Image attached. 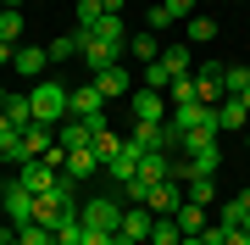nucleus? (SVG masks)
Here are the masks:
<instances>
[{
	"instance_id": "obj_40",
	"label": "nucleus",
	"mask_w": 250,
	"mask_h": 245,
	"mask_svg": "<svg viewBox=\"0 0 250 245\" xmlns=\"http://www.w3.org/2000/svg\"><path fill=\"white\" fill-rule=\"evenodd\" d=\"M111 245H139V240H128V234H111Z\"/></svg>"
},
{
	"instance_id": "obj_6",
	"label": "nucleus",
	"mask_w": 250,
	"mask_h": 245,
	"mask_svg": "<svg viewBox=\"0 0 250 245\" xmlns=\"http://www.w3.org/2000/svg\"><path fill=\"white\" fill-rule=\"evenodd\" d=\"M17 184H22V190H34V195H50V190H56V167L45 162V156H34V162H22Z\"/></svg>"
},
{
	"instance_id": "obj_35",
	"label": "nucleus",
	"mask_w": 250,
	"mask_h": 245,
	"mask_svg": "<svg viewBox=\"0 0 250 245\" xmlns=\"http://www.w3.org/2000/svg\"><path fill=\"white\" fill-rule=\"evenodd\" d=\"M200 240H206V245H228V228H223V223H206Z\"/></svg>"
},
{
	"instance_id": "obj_8",
	"label": "nucleus",
	"mask_w": 250,
	"mask_h": 245,
	"mask_svg": "<svg viewBox=\"0 0 250 245\" xmlns=\"http://www.w3.org/2000/svg\"><path fill=\"white\" fill-rule=\"evenodd\" d=\"M50 67V50L45 45H17V56H11V73L17 78H39Z\"/></svg>"
},
{
	"instance_id": "obj_15",
	"label": "nucleus",
	"mask_w": 250,
	"mask_h": 245,
	"mask_svg": "<svg viewBox=\"0 0 250 245\" xmlns=\"http://www.w3.org/2000/svg\"><path fill=\"white\" fill-rule=\"evenodd\" d=\"M56 245H83V212L72 206V212H62V218H56Z\"/></svg>"
},
{
	"instance_id": "obj_46",
	"label": "nucleus",
	"mask_w": 250,
	"mask_h": 245,
	"mask_svg": "<svg viewBox=\"0 0 250 245\" xmlns=\"http://www.w3.org/2000/svg\"><path fill=\"white\" fill-rule=\"evenodd\" d=\"M0 223H6V206H0Z\"/></svg>"
},
{
	"instance_id": "obj_44",
	"label": "nucleus",
	"mask_w": 250,
	"mask_h": 245,
	"mask_svg": "<svg viewBox=\"0 0 250 245\" xmlns=\"http://www.w3.org/2000/svg\"><path fill=\"white\" fill-rule=\"evenodd\" d=\"M245 151H250V128H245Z\"/></svg>"
},
{
	"instance_id": "obj_3",
	"label": "nucleus",
	"mask_w": 250,
	"mask_h": 245,
	"mask_svg": "<svg viewBox=\"0 0 250 245\" xmlns=\"http://www.w3.org/2000/svg\"><path fill=\"white\" fill-rule=\"evenodd\" d=\"M67 117H106V95L95 89V84H72V100H67Z\"/></svg>"
},
{
	"instance_id": "obj_12",
	"label": "nucleus",
	"mask_w": 250,
	"mask_h": 245,
	"mask_svg": "<svg viewBox=\"0 0 250 245\" xmlns=\"http://www.w3.org/2000/svg\"><path fill=\"white\" fill-rule=\"evenodd\" d=\"M50 145H56L50 123H28V128H22V162H34V156H45Z\"/></svg>"
},
{
	"instance_id": "obj_49",
	"label": "nucleus",
	"mask_w": 250,
	"mask_h": 245,
	"mask_svg": "<svg viewBox=\"0 0 250 245\" xmlns=\"http://www.w3.org/2000/svg\"><path fill=\"white\" fill-rule=\"evenodd\" d=\"M245 228H250V218H245Z\"/></svg>"
},
{
	"instance_id": "obj_24",
	"label": "nucleus",
	"mask_w": 250,
	"mask_h": 245,
	"mask_svg": "<svg viewBox=\"0 0 250 245\" xmlns=\"http://www.w3.org/2000/svg\"><path fill=\"white\" fill-rule=\"evenodd\" d=\"M62 200H56V195H34V223H45V228H56V218H62Z\"/></svg>"
},
{
	"instance_id": "obj_41",
	"label": "nucleus",
	"mask_w": 250,
	"mask_h": 245,
	"mask_svg": "<svg viewBox=\"0 0 250 245\" xmlns=\"http://www.w3.org/2000/svg\"><path fill=\"white\" fill-rule=\"evenodd\" d=\"M178 245H206V240H200V234H184V240H178Z\"/></svg>"
},
{
	"instance_id": "obj_36",
	"label": "nucleus",
	"mask_w": 250,
	"mask_h": 245,
	"mask_svg": "<svg viewBox=\"0 0 250 245\" xmlns=\"http://www.w3.org/2000/svg\"><path fill=\"white\" fill-rule=\"evenodd\" d=\"M45 162H50V167H56V173H62V167H67V151H62V139H56V145H50V151H45Z\"/></svg>"
},
{
	"instance_id": "obj_47",
	"label": "nucleus",
	"mask_w": 250,
	"mask_h": 245,
	"mask_svg": "<svg viewBox=\"0 0 250 245\" xmlns=\"http://www.w3.org/2000/svg\"><path fill=\"white\" fill-rule=\"evenodd\" d=\"M0 106H6V89H0Z\"/></svg>"
},
{
	"instance_id": "obj_7",
	"label": "nucleus",
	"mask_w": 250,
	"mask_h": 245,
	"mask_svg": "<svg viewBox=\"0 0 250 245\" xmlns=\"http://www.w3.org/2000/svg\"><path fill=\"white\" fill-rule=\"evenodd\" d=\"M184 200H189V195H184V184H178V178H167V184H156V190H150V200H145V206H150L156 218H172Z\"/></svg>"
},
{
	"instance_id": "obj_26",
	"label": "nucleus",
	"mask_w": 250,
	"mask_h": 245,
	"mask_svg": "<svg viewBox=\"0 0 250 245\" xmlns=\"http://www.w3.org/2000/svg\"><path fill=\"white\" fill-rule=\"evenodd\" d=\"M78 45H83V28H78V34H62V39H50V62H67V56H78Z\"/></svg>"
},
{
	"instance_id": "obj_20",
	"label": "nucleus",
	"mask_w": 250,
	"mask_h": 245,
	"mask_svg": "<svg viewBox=\"0 0 250 245\" xmlns=\"http://www.w3.org/2000/svg\"><path fill=\"white\" fill-rule=\"evenodd\" d=\"M167 100H172V111H178V106H195V100H200L195 73H189V78H172V84H167Z\"/></svg>"
},
{
	"instance_id": "obj_5",
	"label": "nucleus",
	"mask_w": 250,
	"mask_h": 245,
	"mask_svg": "<svg viewBox=\"0 0 250 245\" xmlns=\"http://www.w3.org/2000/svg\"><path fill=\"white\" fill-rule=\"evenodd\" d=\"M89 84H95V89H100V95H106V100H123L128 89H134V73H128V67H123V62H111V67H100V73H95Z\"/></svg>"
},
{
	"instance_id": "obj_14",
	"label": "nucleus",
	"mask_w": 250,
	"mask_h": 245,
	"mask_svg": "<svg viewBox=\"0 0 250 245\" xmlns=\"http://www.w3.org/2000/svg\"><path fill=\"white\" fill-rule=\"evenodd\" d=\"M100 167H106V162L95 156V145H83V151H72V156H67V167H62V173H67V178H95Z\"/></svg>"
},
{
	"instance_id": "obj_45",
	"label": "nucleus",
	"mask_w": 250,
	"mask_h": 245,
	"mask_svg": "<svg viewBox=\"0 0 250 245\" xmlns=\"http://www.w3.org/2000/svg\"><path fill=\"white\" fill-rule=\"evenodd\" d=\"M6 6H22V0H6Z\"/></svg>"
},
{
	"instance_id": "obj_32",
	"label": "nucleus",
	"mask_w": 250,
	"mask_h": 245,
	"mask_svg": "<svg viewBox=\"0 0 250 245\" xmlns=\"http://www.w3.org/2000/svg\"><path fill=\"white\" fill-rule=\"evenodd\" d=\"M161 11H167V22H189L195 17V0H156Z\"/></svg>"
},
{
	"instance_id": "obj_11",
	"label": "nucleus",
	"mask_w": 250,
	"mask_h": 245,
	"mask_svg": "<svg viewBox=\"0 0 250 245\" xmlns=\"http://www.w3.org/2000/svg\"><path fill=\"white\" fill-rule=\"evenodd\" d=\"M139 156H145V151L134 145V139H123V151H117L111 162H106V173H111L117 184H128V178H134V173H139Z\"/></svg>"
},
{
	"instance_id": "obj_18",
	"label": "nucleus",
	"mask_w": 250,
	"mask_h": 245,
	"mask_svg": "<svg viewBox=\"0 0 250 245\" xmlns=\"http://www.w3.org/2000/svg\"><path fill=\"white\" fill-rule=\"evenodd\" d=\"M206 212H211V206H195V200H184V206L172 212V223H178L184 234H206Z\"/></svg>"
},
{
	"instance_id": "obj_39",
	"label": "nucleus",
	"mask_w": 250,
	"mask_h": 245,
	"mask_svg": "<svg viewBox=\"0 0 250 245\" xmlns=\"http://www.w3.org/2000/svg\"><path fill=\"white\" fill-rule=\"evenodd\" d=\"M11 56H17V45H6V39H0V67H11Z\"/></svg>"
},
{
	"instance_id": "obj_16",
	"label": "nucleus",
	"mask_w": 250,
	"mask_h": 245,
	"mask_svg": "<svg viewBox=\"0 0 250 245\" xmlns=\"http://www.w3.org/2000/svg\"><path fill=\"white\" fill-rule=\"evenodd\" d=\"M161 89H134V123H161Z\"/></svg>"
},
{
	"instance_id": "obj_28",
	"label": "nucleus",
	"mask_w": 250,
	"mask_h": 245,
	"mask_svg": "<svg viewBox=\"0 0 250 245\" xmlns=\"http://www.w3.org/2000/svg\"><path fill=\"white\" fill-rule=\"evenodd\" d=\"M100 17H106V6H100V0H78V28H83V34H95Z\"/></svg>"
},
{
	"instance_id": "obj_25",
	"label": "nucleus",
	"mask_w": 250,
	"mask_h": 245,
	"mask_svg": "<svg viewBox=\"0 0 250 245\" xmlns=\"http://www.w3.org/2000/svg\"><path fill=\"white\" fill-rule=\"evenodd\" d=\"M178 240H184V228H178V223H172V218H156L145 245H178Z\"/></svg>"
},
{
	"instance_id": "obj_2",
	"label": "nucleus",
	"mask_w": 250,
	"mask_h": 245,
	"mask_svg": "<svg viewBox=\"0 0 250 245\" xmlns=\"http://www.w3.org/2000/svg\"><path fill=\"white\" fill-rule=\"evenodd\" d=\"M83 228H100V234H117L123 228V206H117V195H95V200H83Z\"/></svg>"
},
{
	"instance_id": "obj_38",
	"label": "nucleus",
	"mask_w": 250,
	"mask_h": 245,
	"mask_svg": "<svg viewBox=\"0 0 250 245\" xmlns=\"http://www.w3.org/2000/svg\"><path fill=\"white\" fill-rule=\"evenodd\" d=\"M228 245H250V228H228Z\"/></svg>"
},
{
	"instance_id": "obj_22",
	"label": "nucleus",
	"mask_w": 250,
	"mask_h": 245,
	"mask_svg": "<svg viewBox=\"0 0 250 245\" xmlns=\"http://www.w3.org/2000/svg\"><path fill=\"white\" fill-rule=\"evenodd\" d=\"M184 39H189V45H211V39H217V22H211V17H200V11H195V17L184 22Z\"/></svg>"
},
{
	"instance_id": "obj_33",
	"label": "nucleus",
	"mask_w": 250,
	"mask_h": 245,
	"mask_svg": "<svg viewBox=\"0 0 250 245\" xmlns=\"http://www.w3.org/2000/svg\"><path fill=\"white\" fill-rule=\"evenodd\" d=\"M245 84H250V67H228L223 73V95H245Z\"/></svg>"
},
{
	"instance_id": "obj_4",
	"label": "nucleus",
	"mask_w": 250,
	"mask_h": 245,
	"mask_svg": "<svg viewBox=\"0 0 250 245\" xmlns=\"http://www.w3.org/2000/svg\"><path fill=\"white\" fill-rule=\"evenodd\" d=\"M0 206H6V223H17V228L34 223V190H22L17 178H11V190L0 195Z\"/></svg>"
},
{
	"instance_id": "obj_27",
	"label": "nucleus",
	"mask_w": 250,
	"mask_h": 245,
	"mask_svg": "<svg viewBox=\"0 0 250 245\" xmlns=\"http://www.w3.org/2000/svg\"><path fill=\"white\" fill-rule=\"evenodd\" d=\"M0 39H6V45H17V39H22V11H17V6L0 11Z\"/></svg>"
},
{
	"instance_id": "obj_10",
	"label": "nucleus",
	"mask_w": 250,
	"mask_h": 245,
	"mask_svg": "<svg viewBox=\"0 0 250 245\" xmlns=\"http://www.w3.org/2000/svg\"><path fill=\"white\" fill-rule=\"evenodd\" d=\"M95 134H100L95 123H83V117H67V123H62V134H56V139H62V151L72 156V151H83V145H95Z\"/></svg>"
},
{
	"instance_id": "obj_34",
	"label": "nucleus",
	"mask_w": 250,
	"mask_h": 245,
	"mask_svg": "<svg viewBox=\"0 0 250 245\" xmlns=\"http://www.w3.org/2000/svg\"><path fill=\"white\" fill-rule=\"evenodd\" d=\"M223 73H228V67H223V62H206V67H200V73H195V84H223Z\"/></svg>"
},
{
	"instance_id": "obj_30",
	"label": "nucleus",
	"mask_w": 250,
	"mask_h": 245,
	"mask_svg": "<svg viewBox=\"0 0 250 245\" xmlns=\"http://www.w3.org/2000/svg\"><path fill=\"white\" fill-rule=\"evenodd\" d=\"M128 50H134L139 62H161V45H156V34H134V39H128Z\"/></svg>"
},
{
	"instance_id": "obj_23",
	"label": "nucleus",
	"mask_w": 250,
	"mask_h": 245,
	"mask_svg": "<svg viewBox=\"0 0 250 245\" xmlns=\"http://www.w3.org/2000/svg\"><path fill=\"white\" fill-rule=\"evenodd\" d=\"M0 111L11 117V128H28V123H34V100H28V95H6V106H0Z\"/></svg>"
},
{
	"instance_id": "obj_43",
	"label": "nucleus",
	"mask_w": 250,
	"mask_h": 245,
	"mask_svg": "<svg viewBox=\"0 0 250 245\" xmlns=\"http://www.w3.org/2000/svg\"><path fill=\"white\" fill-rule=\"evenodd\" d=\"M6 190H11V178H0V195H6Z\"/></svg>"
},
{
	"instance_id": "obj_17",
	"label": "nucleus",
	"mask_w": 250,
	"mask_h": 245,
	"mask_svg": "<svg viewBox=\"0 0 250 245\" xmlns=\"http://www.w3.org/2000/svg\"><path fill=\"white\" fill-rule=\"evenodd\" d=\"M245 218H250V190L217 206V223H223V228H245Z\"/></svg>"
},
{
	"instance_id": "obj_42",
	"label": "nucleus",
	"mask_w": 250,
	"mask_h": 245,
	"mask_svg": "<svg viewBox=\"0 0 250 245\" xmlns=\"http://www.w3.org/2000/svg\"><path fill=\"white\" fill-rule=\"evenodd\" d=\"M239 100H245V111H250V84H245V95H239Z\"/></svg>"
},
{
	"instance_id": "obj_13",
	"label": "nucleus",
	"mask_w": 250,
	"mask_h": 245,
	"mask_svg": "<svg viewBox=\"0 0 250 245\" xmlns=\"http://www.w3.org/2000/svg\"><path fill=\"white\" fill-rule=\"evenodd\" d=\"M150 223H156V212H150V206H128L117 234H128V240H139V245H145V240H150Z\"/></svg>"
},
{
	"instance_id": "obj_37",
	"label": "nucleus",
	"mask_w": 250,
	"mask_h": 245,
	"mask_svg": "<svg viewBox=\"0 0 250 245\" xmlns=\"http://www.w3.org/2000/svg\"><path fill=\"white\" fill-rule=\"evenodd\" d=\"M83 245H111V234H100V228H83Z\"/></svg>"
},
{
	"instance_id": "obj_1",
	"label": "nucleus",
	"mask_w": 250,
	"mask_h": 245,
	"mask_svg": "<svg viewBox=\"0 0 250 245\" xmlns=\"http://www.w3.org/2000/svg\"><path fill=\"white\" fill-rule=\"evenodd\" d=\"M28 100H34V123H67V100L72 89L62 78H39L34 89H28Z\"/></svg>"
},
{
	"instance_id": "obj_48",
	"label": "nucleus",
	"mask_w": 250,
	"mask_h": 245,
	"mask_svg": "<svg viewBox=\"0 0 250 245\" xmlns=\"http://www.w3.org/2000/svg\"><path fill=\"white\" fill-rule=\"evenodd\" d=\"M0 11H6V0H0Z\"/></svg>"
},
{
	"instance_id": "obj_21",
	"label": "nucleus",
	"mask_w": 250,
	"mask_h": 245,
	"mask_svg": "<svg viewBox=\"0 0 250 245\" xmlns=\"http://www.w3.org/2000/svg\"><path fill=\"white\" fill-rule=\"evenodd\" d=\"M161 67H167L172 78H189L195 67H189V45H161Z\"/></svg>"
},
{
	"instance_id": "obj_19",
	"label": "nucleus",
	"mask_w": 250,
	"mask_h": 245,
	"mask_svg": "<svg viewBox=\"0 0 250 245\" xmlns=\"http://www.w3.org/2000/svg\"><path fill=\"white\" fill-rule=\"evenodd\" d=\"M217 128H250V111H245L239 95H228L223 106H217Z\"/></svg>"
},
{
	"instance_id": "obj_31",
	"label": "nucleus",
	"mask_w": 250,
	"mask_h": 245,
	"mask_svg": "<svg viewBox=\"0 0 250 245\" xmlns=\"http://www.w3.org/2000/svg\"><path fill=\"white\" fill-rule=\"evenodd\" d=\"M145 89H161V95H167V84H172V73H167V67H161V62H145Z\"/></svg>"
},
{
	"instance_id": "obj_29",
	"label": "nucleus",
	"mask_w": 250,
	"mask_h": 245,
	"mask_svg": "<svg viewBox=\"0 0 250 245\" xmlns=\"http://www.w3.org/2000/svg\"><path fill=\"white\" fill-rule=\"evenodd\" d=\"M184 195L195 200V206H211V200H217V184H211V178H189V184H184Z\"/></svg>"
},
{
	"instance_id": "obj_9",
	"label": "nucleus",
	"mask_w": 250,
	"mask_h": 245,
	"mask_svg": "<svg viewBox=\"0 0 250 245\" xmlns=\"http://www.w3.org/2000/svg\"><path fill=\"white\" fill-rule=\"evenodd\" d=\"M78 56L89 62V73H100V67H111V62H123V50H117V45H106V39H95V34H83Z\"/></svg>"
}]
</instances>
